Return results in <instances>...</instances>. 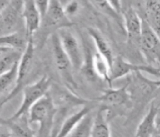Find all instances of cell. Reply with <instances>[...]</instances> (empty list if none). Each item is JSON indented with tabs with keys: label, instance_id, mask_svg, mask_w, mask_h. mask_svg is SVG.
I'll list each match as a JSON object with an SVG mask.
<instances>
[{
	"label": "cell",
	"instance_id": "obj_6",
	"mask_svg": "<svg viewBox=\"0 0 160 137\" xmlns=\"http://www.w3.org/2000/svg\"><path fill=\"white\" fill-rule=\"evenodd\" d=\"M74 25L71 19L65 13L61 0H51L46 16L43 17L40 28L46 34H52L58 30L71 28Z\"/></svg>",
	"mask_w": 160,
	"mask_h": 137
},
{
	"label": "cell",
	"instance_id": "obj_16",
	"mask_svg": "<svg viewBox=\"0 0 160 137\" xmlns=\"http://www.w3.org/2000/svg\"><path fill=\"white\" fill-rule=\"evenodd\" d=\"M159 113V109L154 101L151 102L147 114L142 118L138 125L135 132V136L149 137L153 136L157 129V118Z\"/></svg>",
	"mask_w": 160,
	"mask_h": 137
},
{
	"label": "cell",
	"instance_id": "obj_3",
	"mask_svg": "<svg viewBox=\"0 0 160 137\" xmlns=\"http://www.w3.org/2000/svg\"><path fill=\"white\" fill-rule=\"evenodd\" d=\"M128 82L121 88H109L103 91L102 94L96 100L99 101L101 104L105 105L108 109V115L111 120L118 115V111L126 110L133 106L131 94Z\"/></svg>",
	"mask_w": 160,
	"mask_h": 137
},
{
	"label": "cell",
	"instance_id": "obj_12",
	"mask_svg": "<svg viewBox=\"0 0 160 137\" xmlns=\"http://www.w3.org/2000/svg\"><path fill=\"white\" fill-rule=\"evenodd\" d=\"M28 115L17 118H1L0 137L33 136L37 135L30 127Z\"/></svg>",
	"mask_w": 160,
	"mask_h": 137
},
{
	"label": "cell",
	"instance_id": "obj_5",
	"mask_svg": "<svg viewBox=\"0 0 160 137\" xmlns=\"http://www.w3.org/2000/svg\"><path fill=\"white\" fill-rule=\"evenodd\" d=\"M35 54V44L34 38L29 37V40L25 51L22 52V58L20 59L18 64V76H17V84L10 92L3 98H1V107L11 100L14 97H16L17 94H19L21 90L25 87L27 79L29 76L33 64V59Z\"/></svg>",
	"mask_w": 160,
	"mask_h": 137
},
{
	"label": "cell",
	"instance_id": "obj_31",
	"mask_svg": "<svg viewBox=\"0 0 160 137\" xmlns=\"http://www.w3.org/2000/svg\"><path fill=\"white\" fill-rule=\"evenodd\" d=\"M153 136H160V124L157 126V129H156V130L154 132Z\"/></svg>",
	"mask_w": 160,
	"mask_h": 137
},
{
	"label": "cell",
	"instance_id": "obj_14",
	"mask_svg": "<svg viewBox=\"0 0 160 137\" xmlns=\"http://www.w3.org/2000/svg\"><path fill=\"white\" fill-rule=\"evenodd\" d=\"M136 71L147 72L153 75H159L160 69L151 65L144 64H135L133 63L126 61L122 57H116L111 68V82L120 79L123 76L128 75Z\"/></svg>",
	"mask_w": 160,
	"mask_h": 137
},
{
	"label": "cell",
	"instance_id": "obj_9",
	"mask_svg": "<svg viewBox=\"0 0 160 137\" xmlns=\"http://www.w3.org/2000/svg\"><path fill=\"white\" fill-rule=\"evenodd\" d=\"M23 0H10L1 8L0 28L2 35L19 31L22 18Z\"/></svg>",
	"mask_w": 160,
	"mask_h": 137
},
{
	"label": "cell",
	"instance_id": "obj_10",
	"mask_svg": "<svg viewBox=\"0 0 160 137\" xmlns=\"http://www.w3.org/2000/svg\"><path fill=\"white\" fill-rule=\"evenodd\" d=\"M50 94L52 96L53 102L58 109V112L62 116L66 114L67 111L73 108L83 106L91 101L84 99L75 94L68 88H62L58 85H52L50 88Z\"/></svg>",
	"mask_w": 160,
	"mask_h": 137
},
{
	"label": "cell",
	"instance_id": "obj_22",
	"mask_svg": "<svg viewBox=\"0 0 160 137\" xmlns=\"http://www.w3.org/2000/svg\"><path fill=\"white\" fill-rule=\"evenodd\" d=\"M22 52L6 46H0V70L5 72L18 63Z\"/></svg>",
	"mask_w": 160,
	"mask_h": 137
},
{
	"label": "cell",
	"instance_id": "obj_27",
	"mask_svg": "<svg viewBox=\"0 0 160 137\" xmlns=\"http://www.w3.org/2000/svg\"><path fill=\"white\" fill-rule=\"evenodd\" d=\"M89 2L97 10L101 11L102 13H104L105 15L108 16V17L117 20V21L121 20V17H120L121 14L118 13V11L111 6V3H109L107 0H89Z\"/></svg>",
	"mask_w": 160,
	"mask_h": 137
},
{
	"label": "cell",
	"instance_id": "obj_13",
	"mask_svg": "<svg viewBox=\"0 0 160 137\" xmlns=\"http://www.w3.org/2000/svg\"><path fill=\"white\" fill-rule=\"evenodd\" d=\"M122 14H123L122 19L124 23L128 42L140 51L143 20L141 19L137 11L133 7H128L125 9L122 10Z\"/></svg>",
	"mask_w": 160,
	"mask_h": 137
},
{
	"label": "cell",
	"instance_id": "obj_28",
	"mask_svg": "<svg viewBox=\"0 0 160 137\" xmlns=\"http://www.w3.org/2000/svg\"><path fill=\"white\" fill-rule=\"evenodd\" d=\"M80 10H81V5L77 0H70L64 6L66 15L69 18L75 17L80 12Z\"/></svg>",
	"mask_w": 160,
	"mask_h": 137
},
{
	"label": "cell",
	"instance_id": "obj_20",
	"mask_svg": "<svg viewBox=\"0 0 160 137\" xmlns=\"http://www.w3.org/2000/svg\"><path fill=\"white\" fill-rule=\"evenodd\" d=\"M88 31L90 37L94 42L97 52L106 59V61L111 68V65H112L116 57H114V54H113V52H112L110 44L108 43L105 37L102 35V33L97 29L90 28Z\"/></svg>",
	"mask_w": 160,
	"mask_h": 137
},
{
	"label": "cell",
	"instance_id": "obj_24",
	"mask_svg": "<svg viewBox=\"0 0 160 137\" xmlns=\"http://www.w3.org/2000/svg\"><path fill=\"white\" fill-rule=\"evenodd\" d=\"M93 67L98 78L111 85V66L106 59L98 52L93 53Z\"/></svg>",
	"mask_w": 160,
	"mask_h": 137
},
{
	"label": "cell",
	"instance_id": "obj_25",
	"mask_svg": "<svg viewBox=\"0 0 160 137\" xmlns=\"http://www.w3.org/2000/svg\"><path fill=\"white\" fill-rule=\"evenodd\" d=\"M92 111L82 118V121L70 133L69 136H92V124L94 118V115H92Z\"/></svg>",
	"mask_w": 160,
	"mask_h": 137
},
{
	"label": "cell",
	"instance_id": "obj_29",
	"mask_svg": "<svg viewBox=\"0 0 160 137\" xmlns=\"http://www.w3.org/2000/svg\"><path fill=\"white\" fill-rule=\"evenodd\" d=\"M50 2H51V0H35L36 4H37L39 11L41 13V16H42V19L43 17L46 16V12H47Z\"/></svg>",
	"mask_w": 160,
	"mask_h": 137
},
{
	"label": "cell",
	"instance_id": "obj_26",
	"mask_svg": "<svg viewBox=\"0 0 160 137\" xmlns=\"http://www.w3.org/2000/svg\"><path fill=\"white\" fill-rule=\"evenodd\" d=\"M18 64L19 63L14 65L12 68L0 74V93L1 95L10 88L12 86L17 84V76H18ZM14 86V87H15Z\"/></svg>",
	"mask_w": 160,
	"mask_h": 137
},
{
	"label": "cell",
	"instance_id": "obj_15",
	"mask_svg": "<svg viewBox=\"0 0 160 137\" xmlns=\"http://www.w3.org/2000/svg\"><path fill=\"white\" fill-rule=\"evenodd\" d=\"M22 18L27 34L28 37H33L42 23V16L35 0H23Z\"/></svg>",
	"mask_w": 160,
	"mask_h": 137
},
{
	"label": "cell",
	"instance_id": "obj_30",
	"mask_svg": "<svg viewBox=\"0 0 160 137\" xmlns=\"http://www.w3.org/2000/svg\"><path fill=\"white\" fill-rule=\"evenodd\" d=\"M109 3H111V5L115 10L118 11L119 14H122V0H107Z\"/></svg>",
	"mask_w": 160,
	"mask_h": 137
},
{
	"label": "cell",
	"instance_id": "obj_19",
	"mask_svg": "<svg viewBox=\"0 0 160 137\" xmlns=\"http://www.w3.org/2000/svg\"><path fill=\"white\" fill-rule=\"evenodd\" d=\"M145 21L160 39V1L144 0Z\"/></svg>",
	"mask_w": 160,
	"mask_h": 137
},
{
	"label": "cell",
	"instance_id": "obj_17",
	"mask_svg": "<svg viewBox=\"0 0 160 137\" xmlns=\"http://www.w3.org/2000/svg\"><path fill=\"white\" fill-rule=\"evenodd\" d=\"M91 103L83 105L79 111L74 112L73 114L69 115L67 118H65V119L62 121V125L59 129L57 136H69L70 133L77 126V124L82 121V118L87 114H88L89 112L93 111V107L90 104Z\"/></svg>",
	"mask_w": 160,
	"mask_h": 137
},
{
	"label": "cell",
	"instance_id": "obj_8",
	"mask_svg": "<svg viewBox=\"0 0 160 137\" xmlns=\"http://www.w3.org/2000/svg\"><path fill=\"white\" fill-rule=\"evenodd\" d=\"M63 49L69 57L73 68L81 70L84 62V46H82L78 38L74 34L69 28H62L58 31Z\"/></svg>",
	"mask_w": 160,
	"mask_h": 137
},
{
	"label": "cell",
	"instance_id": "obj_1",
	"mask_svg": "<svg viewBox=\"0 0 160 137\" xmlns=\"http://www.w3.org/2000/svg\"><path fill=\"white\" fill-rule=\"evenodd\" d=\"M58 109L48 92L33 104L28 112L30 124H39V136H52Z\"/></svg>",
	"mask_w": 160,
	"mask_h": 137
},
{
	"label": "cell",
	"instance_id": "obj_7",
	"mask_svg": "<svg viewBox=\"0 0 160 137\" xmlns=\"http://www.w3.org/2000/svg\"><path fill=\"white\" fill-rule=\"evenodd\" d=\"M51 41H52L53 60L55 63L57 70L62 80L67 83L68 87L70 88H76L77 84L73 76V68H74L69 57L62 47L58 32L51 35Z\"/></svg>",
	"mask_w": 160,
	"mask_h": 137
},
{
	"label": "cell",
	"instance_id": "obj_2",
	"mask_svg": "<svg viewBox=\"0 0 160 137\" xmlns=\"http://www.w3.org/2000/svg\"><path fill=\"white\" fill-rule=\"evenodd\" d=\"M52 85V80L46 75L40 77L35 82L25 85V87L22 88V102L18 110L16 111V113L12 115L10 118H17L22 117L24 115H28V112L32 106L50 91Z\"/></svg>",
	"mask_w": 160,
	"mask_h": 137
},
{
	"label": "cell",
	"instance_id": "obj_33",
	"mask_svg": "<svg viewBox=\"0 0 160 137\" xmlns=\"http://www.w3.org/2000/svg\"><path fill=\"white\" fill-rule=\"evenodd\" d=\"M155 102V101H154ZM156 103V102H155ZM156 104L158 105V109H159V112H160V103H156Z\"/></svg>",
	"mask_w": 160,
	"mask_h": 137
},
{
	"label": "cell",
	"instance_id": "obj_32",
	"mask_svg": "<svg viewBox=\"0 0 160 137\" xmlns=\"http://www.w3.org/2000/svg\"><path fill=\"white\" fill-rule=\"evenodd\" d=\"M160 124V112L158 113V118H157V126L158 125H159Z\"/></svg>",
	"mask_w": 160,
	"mask_h": 137
},
{
	"label": "cell",
	"instance_id": "obj_23",
	"mask_svg": "<svg viewBox=\"0 0 160 137\" xmlns=\"http://www.w3.org/2000/svg\"><path fill=\"white\" fill-rule=\"evenodd\" d=\"M84 62L80 71L82 72L88 82L92 83L97 82L99 80L96 74L93 67V53L87 45H84Z\"/></svg>",
	"mask_w": 160,
	"mask_h": 137
},
{
	"label": "cell",
	"instance_id": "obj_4",
	"mask_svg": "<svg viewBox=\"0 0 160 137\" xmlns=\"http://www.w3.org/2000/svg\"><path fill=\"white\" fill-rule=\"evenodd\" d=\"M143 72L136 71L130 74L128 88L131 94L133 106L136 104H142L150 99L156 92L160 89L159 81H152L142 75Z\"/></svg>",
	"mask_w": 160,
	"mask_h": 137
},
{
	"label": "cell",
	"instance_id": "obj_11",
	"mask_svg": "<svg viewBox=\"0 0 160 137\" xmlns=\"http://www.w3.org/2000/svg\"><path fill=\"white\" fill-rule=\"evenodd\" d=\"M140 52L150 64L160 66V39L147 23L143 20Z\"/></svg>",
	"mask_w": 160,
	"mask_h": 137
},
{
	"label": "cell",
	"instance_id": "obj_21",
	"mask_svg": "<svg viewBox=\"0 0 160 137\" xmlns=\"http://www.w3.org/2000/svg\"><path fill=\"white\" fill-rule=\"evenodd\" d=\"M28 40H29V37L27 34L26 32L23 33L19 30V31L1 35L0 46H9L23 52L27 48Z\"/></svg>",
	"mask_w": 160,
	"mask_h": 137
},
{
	"label": "cell",
	"instance_id": "obj_18",
	"mask_svg": "<svg viewBox=\"0 0 160 137\" xmlns=\"http://www.w3.org/2000/svg\"><path fill=\"white\" fill-rule=\"evenodd\" d=\"M107 107L101 104L96 111L93 118L92 136H111V128L109 125Z\"/></svg>",
	"mask_w": 160,
	"mask_h": 137
}]
</instances>
